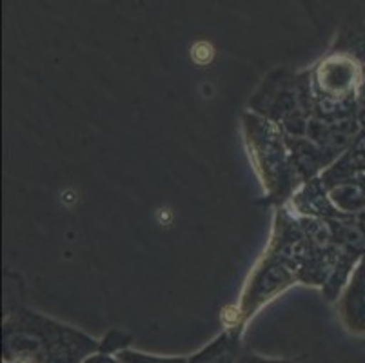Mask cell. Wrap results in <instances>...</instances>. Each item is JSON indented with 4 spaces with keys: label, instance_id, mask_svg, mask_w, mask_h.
<instances>
[{
    "label": "cell",
    "instance_id": "6da1fadb",
    "mask_svg": "<svg viewBox=\"0 0 365 363\" xmlns=\"http://www.w3.org/2000/svg\"><path fill=\"white\" fill-rule=\"evenodd\" d=\"M101 349L93 336L21 305L2 322L4 363H82Z\"/></svg>",
    "mask_w": 365,
    "mask_h": 363
},
{
    "label": "cell",
    "instance_id": "7a4b0ae2",
    "mask_svg": "<svg viewBox=\"0 0 365 363\" xmlns=\"http://www.w3.org/2000/svg\"><path fill=\"white\" fill-rule=\"evenodd\" d=\"M242 129L249 158L264 185L267 200L284 205L304 184L285 135L274 122L253 111L242 116Z\"/></svg>",
    "mask_w": 365,
    "mask_h": 363
},
{
    "label": "cell",
    "instance_id": "3957f363",
    "mask_svg": "<svg viewBox=\"0 0 365 363\" xmlns=\"http://www.w3.org/2000/svg\"><path fill=\"white\" fill-rule=\"evenodd\" d=\"M249 108V111L274 122L285 136H305L313 115L311 73L294 76L278 73L264 80Z\"/></svg>",
    "mask_w": 365,
    "mask_h": 363
},
{
    "label": "cell",
    "instance_id": "277c9868",
    "mask_svg": "<svg viewBox=\"0 0 365 363\" xmlns=\"http://www.w3.org/2000/svg\"><path fill=\"white\" fill-rule=\"evenodd\" d=\"M297 282H300L297 269L285 264L280 256L265 249L260 262L255 265L247 284L242 291L240 302L237 305V315H235L229 331H233L235 334L242 338V332H244L249 319L253 318L265 304H269L271 300L287 291Z\"/></svg>",
    "mask_w": 365,
    "mask_h": 363
},
{
    "label": "cell",
    "instance_id": "5b68a950",
    "mask_svg": "<svg viewBox=\"0 0 365 363\" xmlns=\"http://www.w3.org/2000/svg\"><path fill=\"white\" fill-rule=\"evenodd\" d=\"M307 236V255L300 271V284L324 287L340 260V247L334 240L329 220L298 216Z\"/></svg>",
    "mask_w": 365,
    "mask_h": 363
},
{
    "label": "cell",
    "instance_id": "8992f818",
    "mask_svg": "<svg viewBox=\"0 0 365 363\" xmlns=\"http://www.w3.org/2000/svg\"><path fill=\"white\" fill-rule=\"evenodd\" d=\"M338 316L349 332L365 336V256L336 300Z\"/></svg>",
    "mask_w": 365,
    "mask_h": 363
},
{
    "label": "cell",
    "instance_id": "52a82bcc",
    "mask_svg": "<svg viewBox=\"0 0 365 363\" xmlns=\"http://www.w3.org/2000/svg\"><path fill=\"white\" fill-rule=\"evenodd\" d=\"M289 209L297 216H311V218H338L341 213L333 205L327 188L320 176L307 180L294 191L289 200Z\"/></svg>",
    "mask_w": 365,
    "mask_h": 363
},
{
    "label": "cell",
    "instance_id": "ba28073f",
    "mask_svg": "<svg viewBox=\"0 0 365 363\" xmlns=\"http://www.w3.org/2000/svg\"><path fill=\"white\" fill-rule=\"evenodd\" d=\"M365 173V128L356 133L347 149L320 175L325 188H331L344 178Z\"/></svg>",
    "mask_w": 365,
    "mask_h": 363
},
{
    "label": "cell",
    "instance_id": "9c48e42d",
    "mask_svg": "<svg viewBox=\"0 0 365 363\" xmlns=\"http://www.w3.org/2000/svg\"><path fill=\"white\" fill-rule=\"evenodd\" d=\"M327 193L341 215L358 216L365 213V173L340 180L327 188Z\"/></svg>",
    "mask_w": 365,
    "mask_h": 363
},
{
    "label": "cell",
    "instance_id": "30bf717a",
    "mask_svg": "<svg viewBox=\"0 0 365 363\" xmlns=\"http://www.w3.org/2000/svg\"><path fill=\"white\" fill-rule=\"evenodd\" d=\"M240 336L227 329L211 344L202 347L193 356H189V363H235L240 351Z\"/></svg>",
    "mask_w": 365,
    "mask_h": 363
},
{
    "label": "cell",
    "instance_id": "8fae6325",
    "mask_svg": "<svg viewBox=\"0 0 365 363\" xmlns=\"http://www.w3.org/2000/svg\"><path fill=\"white\" fill-rule=\"evenodd\" d=\"M115 356L120 359V363H189V358L185 356L148 354V352L133 351V349H124Z\"/></svg>",
    "mask_w": 365,
    "mask_h": 363
},
{
    "label": "cell",
    "instance_id": "7c38bea8",
    "mask_svg": "<svg viewBox=\"0 0 365 363\" xmlns=\"http://www.w3.org/2000/svg\"><path fill=\"white\" fill-rule=\"evenodd\" d=\"M133 338L125 332L120 331H109L104 338L101 339L102 344V352H108V354H117V352L128 349V345L131 344Z\"/></svg>",
    "mask_w": 365,
    "mask_h": 363
},
{
    "label": "cell",
    "instance_id": "4fadbf2b",
    "mask_svg": "<svg viewBox=\"0 0 365 363\" xmlns=\"http://www.w3.org/2000/svg\"><path fill=\"white\" fill-rule=\"evenodd\" d=\"M235 363H294L293 359L285 358H269V356L257 354L253 351H247V349H242L237 354V362Z\"/></svg>",
    "mask_w": 365,
    "mask_h": 363
},
{
    "label": "cell",
    "instance_id": "5bb4252c",
    "mask_svg": "<svg viewBox=\"0 0 365 363\" xmlns=\"http://www.w3.org/2000/svg\"><path fill=\"white\" fill-rule=\"evenodd\" d=\"M356 108H358V118H360L361 128H365V69H364V71H361L360 84H358Z\"/></svg>",
    "mask_w": 365,
    "mask_h": 363
},
{
    "label": "cell",
    "instance_id": "9a60e30c",
    "mask_svg": "<svg viewBox=\"0 0 365 363\" xmlns=\"http://www.w3.org/2000/svg\"><path fill=\"white\" fill-rule=\"evenodd\" d=\"M82 363H120V359L115 354H108V352H95V354L88 356Z\"/></svg>",
    "mask_w": 365,
    "mask_h": 363
},
{
    "label": "cell",
    "instance_id": "2e32d148",
    "mask_svg": "<svg viewBox=\"0 0 365 363\" xmlns=\"http://www.w3.org/2000/svg\"><path fill=\"white\" fill-rule=\"evenodd\" d=\"M358 218H360L361 222H364V225H365V213H361V215H358Z\"/></svg>",
    "mask_w": 365,
    "mask_h": 363
},
{
    "label": "cell",
    "instance_id": "e0dca14e",
    "mask_svg": "<svg viewBox=\"0 0 365 363\" xmlns=\"http://www.w3.org/2000/svg\"><path fill=\"white\" fill-rule=\"evenodd\" d=\"M2 363H4V362H2Z\"/></svg>",
    "mask_w": 365,
    "mask_h": 363
}]
</instances>
